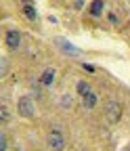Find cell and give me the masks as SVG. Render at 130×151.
I'll list each match as a JSON object with an SVG mask.
<instances>
[{
  "instance_id": "6da1fadb",
  "label": "cell",
  "mask_w": 130,
  "mask_h": 151,
  "mask_svg": "<svg viewBox=\"0 0 130 151\" xmlns=\"http://www.w3.org/2000/svg\"><path fill=\"white\" fill-rule=\"evenodd\" d=\"M46 141H48V147H50L52 151H63V149H65V134H63V130H61L57 124L50 126Z\"/></svg>"
},
{
  "instance_id": "7a4b0ae2",
  "label": "cell",
  "mask_w": 130,
  "mask_h": 151,
  "mask_svg": "<svg viewBox=\"0 0 130 151\" xmlns=\"http://www.w3.org/2000/svg\"><path fill=\"white\" fill-rule=\"evenodd\" d=\"M17 111H19L21 118H32L36 113V107H34V99L29 97V94H23V97L19 99V103H17Z\"/></svg>"
},
{
  "instance_id": "3957f363",
  "label": "cell",
  "mask_w": 130,
  "mask_h": 151,
  "mask_svg": "<svg viewBox=\"0 0 130 151\" xmlns=\"http://www.w3.org/2000/svg\"><path fill=\"white\" fill-rule=\"evenodd\" d=\"M105 113H107V122L116 124V122L120 120V116H122V105H120L118 101H107V105H105Z\"/></svg>"
},
{
  "instance_id": "277c9868",
  "label": "cell",
  "mask_w": 130,
  "mask_h": 151,
  "mask_svg": "<svg viewBox=\"0 0 130 151\" xmlns=\"http://www.w3.org/2000/svg\"><path fill=\"white\" fill-rule=\"evenodd\" d=\"M4 42H6V46H9V48L17 50V48L21 46V34L17 32V29H9V32H6V36H4Z\"/></svg>"
},
{
  "instance_id": "5b68a950",
  "label": "cell",
  "mask_w": 130,
  "mask_h": 151,
  "mask_svg": "<svg viewBox=\"0 0 130 151\" xmlns=\"http://www.w3.org/2000/svg\"><path fill=\"white\" fill-rule=\"evenodd\" d=\"M21 11H23V15L27 19H32V21L38 19V13H36V9H34V4L29 2V0H21Z\"/></svg>"
},
{
  "instance_id": "8992f818",
  "label": "cell",
  "mask_w": 130,
  "mask_h": 151,
  "mask_svg": "<svg viewBox=\"0 0 130 151\" xmlns=\"http://www.w3.org/2000/svg\"><path fill=\"white\" fill-rule=\"evenodd\" d=\"M82 103H84V107H86V109H95V107H97V103H99L97 92H95V90H90L88 94H84V97H82Z\"/></svg>"
},
{
  "instance_id": "52a82bcc",
  "label": "cell",
  "mask_w": 130,
  "mask_h": 151,
  "mask_svg": "<svg viewBox=\"0 0 130 151\" xmlns=\"http://www.w3.org/2000/svg\"><path fill=\"white\" fill-rule=\"evenodd\" d=\"M55 71L52 67H46L44 71H42V76H40V82H42V86H52V82H55Z\"/></svg>"
},
{
  "instance_id": "ba28073f",
  "label": "cell",
  "mask_w": 130,
  "mask_h": 151,
  "mask_svg": "<svg viewBox=\"0 0 130 151\" xmlns=\"http://www.w3.org/2000/svg\"><path fill=\"white\" fill-rule=\"evenodd\" d=\"M103 9H105L103 0H92V2H90V15L92 17H101L103 15Z\"/></svg>"
},
{
  "instance_id": "9c48e42d",
  "label": "cell",
  "mask_w": 130,
  "mask_h": 151,
  "mask_svg": "<svg viewBox=\"0 0 130 151\" xmlns=\"http://www.w3.org/2000/svg\"><path fill=\"white\" fill-rule=\"evenodd\" d=\"M57 42H59V46H61V48H63L65 52H69V55H82V50H80V48H76V46H71V44H69L67 40H61V38H59Z\"/></svg>"
},
{
  "instance_id": "30bf717a",
  "label": "cell",
  "mask_w": 130,
  "mask_h": 151,
  "mask_svg": "<svg viewBox=\"0 0 130 151\" xmlns=\"http://www.w3.org/2000/svg\"><path fill=\"white\" fill-rule=\"evenodd\" d=\"M9 71H11V63H9V59H6V57H0V80L6 78Z\"/></svg>"
},
{
  "instance_id": "8fae6325",
  "label": "cell",
  "mask_w": 130,
  "mask_h": 151,
  "mask_svg": "<svg viewBox=\"0 0 130 151\" xmlns=\"http://www.w3.org/2000/svg\"><path fill=\"white\" fill-rule=\"evenodd\" d=\"M11 122V109L4 107V105H0V126H4Z\"/></svg>"
},
{
  "instance_id": "7c38bea8",
  "label": "cell",
  "mask_w": 130,
  "mask_h": 151,
  "mask_svg": "<svg viewBox=\"0 0 130 151\" xmlns=\"http://www.w3.org/2000/svg\"><path fill=\"white\" fill-rule=\"evenodd\" d=\"M76 90H78V94H80V97H84V94H88L92 88H90V84L88 82H84V80H80L78 84H76Z\"/></svg>"
},
{
  "instance_id": "4fadbf2b",
  "label": "cell",
  "mask_w": 130,
  "mask_h": 151,
  "mask_svg": "<svg viewBox=\"0 0 130 151\" xmlns=\"http://www.w3.org/2000/svg\"><path fill=\"white\" fill-rule=\"evenodd\" d=\"M9 149V141H6V137L0 132V151H6Z\"/></svg>"
},
{
  "instance_id": "5bb4252c",
  "label": "cell",
  "mask_w": 130,
  "mask_h": 151,
  "mask_svg": "<svg viewBox=\"0 0 130 151\" xmlns=\"http://www.w3.org/2000/svg\"><path fill=\"white\" fill-rule=\"evenodd\" d=\"M109 21H111V23H120V17H118L116 13H109Z\"/></svg>"
},
{
  "instance_id": "9a60e30c",
  "label": "cell",
  "mask_w": 130,
  "mask_h": 151,
  "mask_svg": "<svg viewBox=\"0 0 130 151\" xmlns=\"http://www.w3.org/2000/svg\"><path fill=\"white\" fill-rule=\"evenodd\" d=\"M84 69H86V71H90V73L95 71V67H92V65H88V63H84Z\"/></svg>"
}]
</instances>
